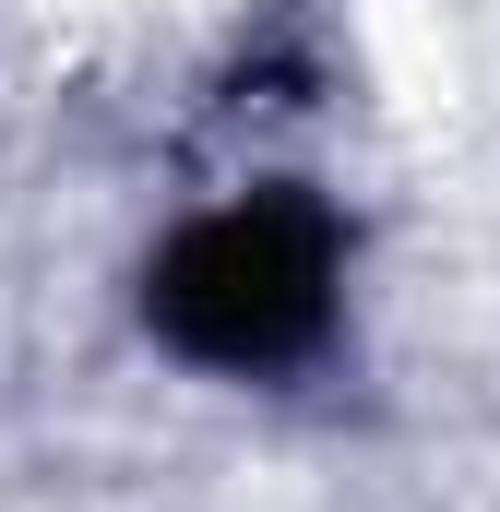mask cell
<instances>
[{"mask_svg": "<svg viewBox=\"0 0 500 512\" xmlns=\"http://www.w3.org/2000/svg\"><path fill=\"white\" fill-rule=\"evenodd\" d=\"M179 322H191L203 346H227V358L298 334V322H310V251H298L274 215L203 227V239L179 251Z\"/></svg>", "mask_w": 500, "mask_h": 512, "instance_id": "obj_1", "label": "cell"}]
</instances>
